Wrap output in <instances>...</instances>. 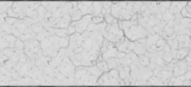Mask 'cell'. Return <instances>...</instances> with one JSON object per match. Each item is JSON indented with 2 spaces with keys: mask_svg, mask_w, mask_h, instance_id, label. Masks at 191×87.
<instances>
[{
  "mask_svg": "<svg viewBox=\"0 0 191 87\" xmlns=\"http://www.w3.org/2000/svg\"><path fill=\"white\" fill-rule=\"evenodd\" d=\"M97 66H98V68H100V69H102V70H107V69H108V68H107L108 66H107L106 64H105V63H100V64L97 65Z\"/></svg>",
  "mask_w": 191,
  "mask_h": 87,
  "instance_id": "1",
  "label": "cell"
}]
</instances>
